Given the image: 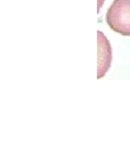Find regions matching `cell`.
Segmentation results:
<instances>
[{
    "label": "cell",
    "instance_id": "6da1fadb",
    "mask_svg": "<svg viewBox=\"0 0 130 146\" xmlns=\"http://www.w3.org/2000/svg\"><path fill=\"white\" fill-rule=\"evenodd\" d=\"M106 20L112 30L130 36V0H114L107 11Z\"/></svg>",
    "mask_w": 130,
    "mask_h": 146
}]
</instances>
